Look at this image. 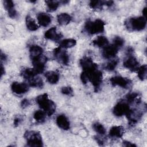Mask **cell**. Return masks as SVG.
I'll list each match as a JSON object with an SVG mask.
<instances>
[{"label":"cell","mask_w":147,"mask_h":147,"mask_svg":"<svg viewBox=\"0 0 147 147\" xmlns=\"http://www.w3.org/2000/svg\"><path fill=\"white\" fill-rule=\"evenodd\" d=\"M6 60V56L5 55V53H3L2 51L1 53V62H2V61H5Z\"/></svg>","instance_id":"obj_41"},{"label":"cell","mask_w":147,"mask_h":147,"mask_svg":"<svg viewBox=\"0 0 147 147\" xmlns=\"http://www.w3.org/2000/svg\"><path fill=\"white\" fill-rule=\"evenodd\" d=\"M36 101L39 107L48 116H51L55 112L56 105L52 100L49 99L47 94L44 93L37 96Z\"/></svg>","instance_id":"obj_2"},{"label":"cell","mask_w":147,"mask_h":147,"mask_svg":"<svg viewBox=\"0 0 147 147\" xmlns=\"http://www.w3.org/2000/svg\"><path fill=\"white\" fill-rule=\"evenodd\" d=\"M61 92L67 96H72L73 95V90L70 86H64L61 89Z\"/></svg>","instance_id":"obj_35"},{"label":"cell","mask_w":147,"mask_h":147,"mask_svg":"<svg viewBox=\"0 0 147 147\" xmlns=\"http://www.w3.org/2000/svg\"><path fill=\"white\" fill-rule=\"evenodd\" d=\"M37 19L38 23L42 26L46 27L48 26L51 21L52 18L49 14L45 13H40L37 14Z\"/></svg>","instance_id":"obj_16"},{"label":"cell","mask_w":147,"mask_h":147,"mask_svg":"<svg viewBox=\"0 0 147 147\" xmlns=\"http://www.w3.org/2000/svg\"><path fill=\"white\" fill-rule=\"evenodd\" d=\"M46 38L53 41H58L62 37L61 33H59L56 27H52L47 30L44 34Z\"/></svg>","instance_id":"obj_14"},{"label":"cell","mask_w":147,"mask_h":147,"mask_svg":"<svg viewBox=\"0 0 147 147\" xmlns=\"http://www.w3.org/2000/svg\"><path fill=\"white\" fill-rule=\"evenodd\" d=\"M122 145L124 146H126V147H129V146H136V145H135L133 143H131L130 141H123L122 142Z\"/></svg>","instance_id":"obj_40"},{"label":"cell","mask_w":147,"mask_h":147,"mask_svg":"<svg viewBox=\"0 0 147 147\" xmlns=\"http://www.w3.org/2000/svg\"><path fill=\"white\" fill-rule=\"evenodd\" d=\"M142 15L144 18H146V7H145L142 9Z\"/></svg>","instance_id":"obj_43"},{"label":"cell","mask_w":147,"mask_h":147,"mask_svg":"<svg viewBox=\"0 0 147 147\" xmlns=\"http://www.w3.org/2000/svg\"><path fill=\"white\" fill-rule=\"evenodd\" d=\"M146 71L147 67L146 64L142 65L138 67L137 69V75L138 77L141 80H144L146 78Z\"/></svg>","instance_id":"obj_30"},{"label":"cell","mask_w":147,"mask_h":147,"mask_svg":"<svg viewBox=\"0 0 147 147\" xmlns=\"http://www.w3.org/2000/svg\"><path fill=\"white\" fill-rule=\"evenodd\" d=\"M25 22L27 28L30 31H35L38 28L36 21L30 16H26Z\"/></svg>","instance_id":"obj_26"},{"label":"cell","mask_w":147,"mask_h":147,"mask_svg":"<svg viewBox=\"0 0 147 147\" xmlns=\"http://www.w3.org/2000/svg\"><path fill=\"white\" fill-rule=\"evenodd\" d=\"M95 139L96 140V141L97 142V143L99 145H103L104 143H105V140L104 139L101 137L100 136H95Z\"/></svg>","instance_id":"obj_39"},{"label":"cell","mask_w":147,"mask_h":147,"mask_svg":"<svg viewBox=\"0 0 147 147\" xmlns=\"http://www.w3.org/2000/svg\"><path fill=\"white\" fill-rule=\"evenodd\" d=\"M7 13H8V16L9 17H10L11 18H16L17 17V12L16 11V10L14 9H12V10H10L9 11H7Z\"/></svg>","instance_id":"obj_36"},{"label":"cell","mask_w":147,"mask_h":147,"mask_svg":"<svg viewBox=\"0 0 147 147\" xmlns=\"http://www.w3.org/2000/svg\"><path fill=\"white\" fill-rule=\"evenodd\" d=\"M24 136L26 140L27 146L31 147H40L43 146L42 137L39 132L32 130L26 131Z\"/></svg>","instance_id":"obj_5"},{"label":"cell","mask_w":147,"mask_h":147,"mask_svg":"<svg viewBox=\"0 0 147 147\" xmlns=\"http://www.w3.org/2000/svg\"><path fill=\"white\" fill-rule=\"evenodd\" d=\"M11 91L17 95H22L29 90V85L25 83L13 82L11 85Z\"/></svg>","instance_id":"obj_13"},{"label":"cell","mask_w":147,"mask_h":147,"mask_svg":"<svg viewBox=\"0 0 147 147\" xmlns=\"http://www.w3.org/2000/svg\"><path fill=\"white\" fill-rule=\"evenodd\" d=\"M42 48L37 45H31L29 48V54L31 59H33L42 55Z\"/></svg>","instance_id":"obj_19"},{"label":"cell","mask_w":147,"mask_h":147,"mask_svg":"<svg viewBox=\"0 0 147 147\" xmlns=\"http://www.w3.org/2000/svg\"><path fill=\"white\" fill-rule=\"evenodd\" d=\"M79 64L83 71L89 69L96 64L93 62L92 60L90 57L87 56L82 57L79 61Z\"/></svg>","instance_id":"obj_18"},{"label":"cell","mask_w":147,"mask_h":147,"mask_svg":"<svg viewBox=\"0 0 147 147\" xmlns=\"http://www.w3.org/2000/svg\"><path fill=\"white\" fill-rule=\"evenodd\" d=\"M146 25V20L143 16L129 18L125 21V26L130 32L142 30Z\"/></svg>","instance_id":"obj_3"},{"label":"cell","mask_w":147,"mask_h":147,"mask_svg":"<svg viewBox=\"0 0 147 147\" xmlns=\"http://www.w3.org/2000/svg\"><path fill=\"white\" fill-rule=\"evenodd\" d=\"M105 23L100 19L88 21L84 25V30L89 34H95L102 33L105 30Z\"/></svg>","instance_id":"obj_4"},{"label":"cell","mask_w":147,"mask_h":147,"mask_svg":"<svg viewBox=\"0 0 147 147\" xmlns=\"http://www.w3.org/2000/svg\"><path fill=\"white\" fill-rule=\"evenodd\" d=\"M124 43H125L124 40L119 36L114 37L113 40V44L115 45L117 47H118L119 49L123 47V45H124Z\"/></svg>","instance_id":"obj_33"},{"label":"cell","mask_w":147,"mask_h":147,"mask_svg":"<svg viewBox=\"0 0 147 147\" xmlns=\"http://www.w3.org/2000/svg\"><path fill=\"white\" fill-rule=\"evenodd\" d=\"M103 5H105V1H91L89 3L90 7L94 10L101 9Z\"/></svg>","instance_id":"obj_31"},{"label":"cell","mask_w":147,"mask_h":147,"mask_svg":"<svg viewBox=\"0 0 147 147\" xmlns=\"http://www.w3.org/2000/svg\"><path fill=\"white\" fill-rule=\"evenodd\" d=\"M32 60L33 65V69L36 71L37 74L42 73L45 69L47 58L44 55H41V56L36 57Z\"/></svg>","instance_id":"obj_11"},{"label":"cell","mask_w":147,"mask_h":147,"mask_svg":"<svg viewBox=\"0 0 147 147\" xmlns=\"http://www.w3.org/2000/svg\"><path fill=\"white\" fill-rule=\"evenodd\" d=\"M57 126L63 130H67L70 128V123L67 117L64 114L59 115L56 119Z\"/></svg>","instance_id":"obj_15"},{"label":"cell","mask_w":147,"mask_h":147,"mask_svg":"<svg viewBox=\"0 0 147 147\" xmlns=\"http://www.w3.org/2000/svg\"><path fill=\"white\" fill-rule=\"evenodd\" d=\"M133 52V51L131 48H128V55L127 57L125 59L123 64L126 68L131 71H134L136 70H137V69L138 68L139 62L137 59L133 55H132Z\"/></svg>","instance_id":"obj_7"},{"label":"cell","mask_w":147,"mask_h":147,"mask_svg":"<svg viewBox=\"0 0 147 147\" xmlns=\"http://www.w3.org/2000/svg\"><path fill=\"white\" fill-rule=\"evenodd\" d=\"M3 3L4 7L7 10V11L14 9V2L11 0H4L3 1Z\"/></svg>","instance_id":"obj_34"},{"label":"cell","mask_w":147,"mask_h":147,"mask_svg":"<svg viewBox=\"0 0 147 147\" xmlns=\"http://www.w3.org/2000/svg\"><path fill=\"white\" fill-rule=\"evenodd\" d=\"M76 44V41L74 38H66L60 42V47L63 49L70 48L74 47Z\"/></svg>","instance_id":"obj_25"},{"label":"cell","mask_w":147,"mask_h":147,"mask_svg":"<svg viewBox=\"0 0 147 147\" xmlns=\"http://www.w3.org/2000/svg\"><path fill=\"white\" fill-rule=\"evenodd\" d=\"M92 128L95 132H96L100 136L105 135L106 131L104 126L98 122H95L93 123Z\"/></svg>","instance_id":"obj_29"},{"label":"cell","mask_w":147,"mask_h":147,"mask_svg":"<svg viewBox=\"0 0 147 147\" xmlns=\"http://www.w3.org/2000/svg\"><path fill=\"white\" fill-rule=\"evenodd\" d=\"M29 105H30V101L27 99H23L21 102V106L23 109L27 107L28 106H29Z\"/></svg>","instance_id":"obj_38"},{"label":"cell","mask_w":147,"mask_h":147,"mask_svg":"<svg viewBox=\"0 0 147 147\" xmlns=\"http://www.w3.org/2000/svg\"><path fill=\"white\" fill-rule=\"evenodd\" d=\"M110 82L113 86H119L123 88H129L131 84V81L128 78L121 76H115L110 79Z\"/></svg>","instance_id":"obj_10"},{"label":"cell","mask_w":147,"mask_h":147,"mask_svg":"<svg viewBox=\"0 0 147 147\" xmlns=\"http://www.w3.org/2000/svg\"><path fill=\"white\" fill-rule=\"evenodd\" d=\"M118 63V59H114L108 62L105 66V69L109 71H112L114 70Z\"/></svg>","instance_id":"obj_32"},{"label":"cell","mask_w":147,"mask_h":147,"mask_svg":"<svg viewBox=\"0 0 147 147\" xmlns=\"http://www.w3.org/2000/svg\"><path fill=\"white\" fill-rule=\"evenodd\" d=\"M45 3L49 11H54L58 8L59 5L60 4V1L48 0L45 1Z\"/></svg>","instance_id":"obj_28"},{"label":"cell","mask_w":147,"mask_h":147,"mask_svg":"<svg viewBox=\"0 0 147 147\" xmlns=\"http://www.w3.org/2000/svg\"><path fill=\"white\" fill-rule=\"evenodd\" d=\"M119 49L113 44L111 45H107L103 48L102 54L105 59H110L115 56Z\"/></svg>","instance_id":"obj_12"},{"label":"cell","mask_w":147,"mask_h":147,"mask_svg":"<svg viewBox=\"0 0 147 147\" xmlns=\"http://www.w3.org/2000/svg\"><path fill=\"white\" fill-rule=\"evenodd\" d=\"M28 85L31 87H37V88H42L44 83L42 79L40 77L38 76L37 75L28 81Z\"/></svg>","instance_id":"obj_24"},{"label":"cell","mask_w":147,"mask_h":147,"mask_svg":"<svg viewBox=\"0 0 147 147\" xmlns=\"http://www.w3.org/2000/svg\"><path fill=\"white\" fill-rule=\"evenodd\" d=\"M21 75L25 79H26L27 81H29L34 76H37V73L33 69V68H26L23 69L21 71Z\"/></svg>","instance_id":"obj_21"},{"label":"cell","mask_w":147,"mask_h":147,"mask_svg":"<svg viewBox=\"0 0 147 147\" xmlns=\"http://www.w3.org/2000/svg\"><path fill=\"white\" fill-rule=\"evenodd\" d=\"M45 77L51 84H56L59 80V74L53 71H49L45 74Z\"/></svg>","instance_id":"obj_20"},{"label":"cell","mask_w":147,"mask_h":147,"mask_svg":"<svg viewBox=\"0 0 147 147\" xmlns=\"http://www.w3.org/2000/svg\"><path fill=\"white\" fill-rule=\"evenodd\" d=\"M83 71L87 74L88 80L92 84L94 91L97 92L100 87L103 79L102 73L98 69V65L96 64L92 68Z\"/></svg>","instance_id":"obj_1"},{"label":"cell","mask_w":147,"mask_h":147,"mask_svg":"<svg viewBox=\"0 0 147 147\" xmlns=\"http://www.w3.org/2000/svg\"><path fill=\"white\" fill-rule=\"evenodd\" d=\"M46 113L42 110H37L34 112L33 114V118L35 121L38 122L42 123L45 122L46 119Z\"/></svg>","instance_id":"obj_27"},{"label":"cell","mask_w":147,"mask_h":147,"mask_svg":"<svg viewBox=\"0 0 147 147\" xmlns=\"http://www.w3.org/2000/svg\"><path fill=\"white\" fill-rule=\"evenodd\" d=\"M146 109V107H144L142 109H138V107L134 109L130 108L125 115L129 121V125L133 126L136 124L142 118Z\"/></svg>","instance_id":"obj_6"},{"label":"cell","mask_w":147,"mask_h":147,"mask_svg":"<svg viewBox=\"0 0 147 147\" xmlns=\"http://www.w3.org/2000/svg\"><path fill=\"white\" fill-rule=\"evenodd\" d=\"M109 44L108 39L103 36L97 37L92 41V45L97 47H105Z\"/></svg>","instance_id":"obj_22"},{"label":"cell","mask_w":147,"mask_h":147,"mask_svg":"<svg viewBox=\"0 0 147 147\" xmlns=\"http://www.w3.org/2000/svg\"><path fill=\"white\" fill-rule=\"evenodd\" d=\"M129 109V103L124 99L119 101L114 106L113 109V113L115 116L122 117L126 115Z\"/></svg>","instance_id":"obj_8"},{"label":"cell","mask_w":147,"mask_h":147,"mask_svg":"<svg viewBox=\"0 0 147 147\" xmlns=\"http://www.w3.org/2000/svg\"><path fill=\"white\" fill-rule=\"evenodd\" d=\"M53 55L55 59L59 63L67 65L69 63V56L67 52L61 47H57L53 50Z\"/></svg>","instance_id":"obj_9"},{"label":"cell","mask_w":147,"mask_h":147,"mask_svg":"<svg viewBox=\"0 0 147 147\" xmlns=\"http://www.w3.org/2000/svg\"><path fill=\"white\" fill-rule=\"evenodd\" d=\"M5 69H4V67H3L2 65V64L1 63V76L2 77V76L5 74Z\"/></svg>","instance_id":"obj_42"},{"label":"cell","mask_w":147,"mask_h":147,"mask_svg":"<svg viewBox=\"0 0 147 147\" xmlns=\"http://www.w3.org/2000/svg\"><path fill=\"white\" fill-rule=\"evenodd\" d=\"M124 129L121 126H115L112 127L109 131L110 137L114 138H120L124 134Z\"/></svg>","instance_id":"obj_17"},{"label":"cell","mask_w":147,"mask_h":147,"mask_svg":"<svg viewBox=\"0 0 147 147\" xmlns=\"http://www.w3.org/2000/svg\"><path fill=\"white\" fill-rule=\"evenodd\" d=\"M23 119H22V117L20 115H18V116H17L14 119V122H13V125L15 127H17L21 123V122L22 121Z\"/></svg>","instance_id":"obj_37"},{"label":"cell","mask_w":147,"mask_h":147,"mask_svg":"<svg viewBox=\"0 0 147 147\" xmlns=\"http://www.w3.org/2000/svg\"><path fill=\"white\" fill-rule=\"evenodd\" d=\"M71 17L68 13H63L59 14L57 17V21L59 25H66L68 24L71 20Z\"/></svg>","instance_id":"obj_23"}]
</instances>
